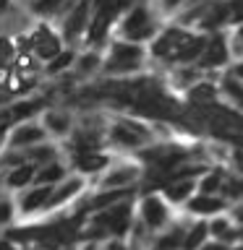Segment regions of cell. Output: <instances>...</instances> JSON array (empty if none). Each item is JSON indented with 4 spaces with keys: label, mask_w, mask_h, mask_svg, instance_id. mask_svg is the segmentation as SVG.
Returning a JSON list of instances; mask_svg holds the SVG:
<instances>
[{
    "label": "cell",
    "mask_w": 243,
    "mask_h": 250,
    "mask_svg": "<svg viewBox=\"0 0 243 250\" xmlns=\"http://www.w3.org/2000/svg\"><path fill=\"white\" fill-rule=\"evenodd\" d=\"M123 31H125V37H131V42H141V39L152 37L154 23H152V16H149V11L144 5H136L128 11V16L123 21Z\"/></svg>",
    "instance_id": "cell-1"
},
{
    "label": "cell",
    "mask_w": 243,
    "mask_h": 250,
    "mask_svg": "<svg viewBox=\"0 0 243 250\" xmlns=\"http://www.w3.org/2000/svg\"><path fill=\"white\" fill-rule=\"evenodd\" d=\"M141 62V47L131 42H115L113 44V58L107 62L110 73H121V70H133Z\"/></svg>",
    "instance_id": "cell-2"
},
{
    "label": "cell",
    "mask_w": 243,
    "mask_h": 250,
    "mask_svg": "<svg viewBox=\"0 0 243 250\" xmlns=\"http://www.w3.org/2000/svg\"><path fill=\"white\" fill-rule=\"evenodd\" d=\"M89 3L92 0H76V3L71 5L68 19H66V23H63L66 37H76L78 31L86 26V21H89Z\"/></svg>",
    "instance_id": "cell-3"
},
{
    "label": "cell",
    "mask_w": 243,
    "mask_h": 250,
    "mask_svg": "<svg viewBox=\"0 0 243 250\" xmlns=\"http://www.w3.org/2000/svg\"><path fill=\"white\" fill-rule=\"evenodd\" d=\"M227 60V44L222 37H215L204 44V55H201V65L204 68H215V65H222Z\"/></svg>",
    "instance_id": "cell-4"
},
{
    "label": "cell",
    "mask_w": 243,
    "mask_h": 250,
    "mask_svg": "<svg viewBox=\"0 0 243 250\" xmlns=\"http://www.w3.org/2000/svg\"><path fill=\"white\" fill-rule=\"evenodd\" d=\"M97 222L113 227V232L121 234V232H125V227H128V206H125V203H121V206H113L107 214H102Z\"/></svg>",
    "instance_id": "cell-5"
},
{
    "label": "cell",
    "mask_w": 243,
    "mask_h": 250,
    "mask_svg": "<svg viewBox=\"0 0 243 250\" xmlns=\"http://www.w3.org/2000/svg\"><path fill=\"white\" fill-rule=\"evenodd\" d=\"M34 47H37V55H39L42 60H50V58H55V55L60 52V42H58V37L50 34V31H45V29L34 37Z\"/></svg>",
    "instance_id": "cell-6"
},
{
    "label": "cell",
    "mask_w": 243,
    "mask_h": 250,
    "mask_svg": "<svg viewBox=\"0 0 243 250\" xmlns=\"http://www.w3.org/2000/svg\"><path fill=\"white\" fill-rule=\"evenodd\" d=\"M144 219H146V224L152 227V229L162 227V224H165V219H168V211H165L162 201L146 198V201H144Z\"/></svg>",
    "instance_id": "cell-7"
},
{
    "label": "cell",
    "mask_w": 243,
    "mask_h": 250,
    "mask_svg": "<svg viewBox=\"0 0 243 250\" xmlns=\"http://www.w3.org/2000/svg\"><path fill=\"white\" fill-rule=\"evenodd\" d=\"M42 138H45V130L42 128H31V125H26V128L16 130L13 146H31V144H39Z\"/></svg>",
    "instance_id": "cell-8"
},
{
    "label": "cell",
    "mask_w": 243,
    "mask_h": 250,
    "mask_svg": "<svg viewBox=\"0 0 243 250\" xmlns=\"http://www.w3.org/2000/svg\"><path fill=\"white\" fill-rule=\"evenodd\" d=\"M191 190H194V180H191V177H183V180L175 177L168 188H165V193H168L170 201H183Z\"/></svg>",
    "instance_id": "cell-9"
},
{
    "label": "cell",
    "mask_w": 243,
    "mask_h": 250,
    "mask_svg": "<svg viewBox=\"0 0 243 250\" xmlns=\"http://www.w3.org/2000/svg\"><path fill=\"white\" fill-rule=\"evenodd\" d=\"M50 195H52V188H50V183H47V188H37V190H31L29 195H24L21 206H24V211H34L37 206H42Z\"/></svg>",
    "instance_id": "cell-10"
},
{
    "label": "cell",
    "mask_w": 243,
    "mask_h": 250,
    "mask_svg": "<svg viewBox=\"0 0 243 250\" xmlns=\"http://www.w3.org/2000/svg\"><path fill=\"white\" fill-rule=\"evenodd\" d=\"M133 177H136V169L123 167V169H118V172H113V175L105 177V188H123V185H128Z\"/></svg>",
    "instance_id": "cell-11"
},
{
    "label": "cell",
    "mask_w": 243,
    "mask_h": 250,
    "mask_svg": "<svg viewBox=\"0 0 243 250\" xmlns=\"http://www.w3.org/2000/svg\"><path fill=\"white\" fill-rule=\"evenodd\" d=\"M76 164H78V169H81V172H97V169H102L107 164V159H105V156H99V154H81L76 159Z\"/></svg>",
    "instance_id": "cell-12"
},
{
    "label": "cell",
    "mask_w": 243,
    "mask_h": 250,
    "mask_svg": "<svg viewBox=\"0 0 243 250\" xmlns=\"http://www.w3.org/2000/svg\"><path fill=\"white\" fill-rule=\"evenodd\" d=\"M222 208V201L209 198V195H201V198L191 201V211H199V214H209V211H219Z\"/></svg>",
    "instance_id": "cell-13"
},
{
    "label": "cell",
    "mask_w": 243,
    "mask_h": 250,
    "mask_svg": "<svg viewBox=\"0 0 243 250\" xmlns=\"http://www.w3.org/2000/svg\"><path fill=\"white\" fill-rule=\"evenodd\" d=\"M207 229L209 227L207 224H196L191 232H188V237H186V242H183V250H196L204 242V237H207Z\"/></svg>",
    "instance_id": "cell-14"
},
{
    "label": "cell",
    "mask_w": 243,
    "mask_h": 250,
    "mask_svg": "<svg viewBox=\"0 0 243 250\" xmlns=\"http://www.w3.org/2000/svg\"><path fill=\"white\" fill-rule=\"evenodd\" d=\"M125 195H128V188H118V190H110V188H107V193H102V195H97V198H94V206H97V208L113 206L115 201L125 198Z\"/></svg>",
    "instance_id": "cell-15"
},
{
    "label": "cell",
    "mask_w": 243,
    "mask_h": 250,
    "mask_svg": "<svg viewBox=\"0 0 243 250\" xmlns=\"http://www.w3.org/2000/svg\"><path fill=\"white\" fill-rule=\"evenodd\" d=\"M71 5V0H34L31 3V8H34L37 13H55V11H60V8H66Z\"/></svg>",
    "instance_id": "cell-16"
},
{
    "label": "cell",
    "mask_w": 243,
    "mask_h": 250,
    "mask_svg": "<svg viewBox=\"0 0 243 250\" xmlns=\"http://www.w3.org/2000/svg\"><path fill=\"white\" fill-rule=\"evenodd\" d=\"M113 136H115V141H121V144H125V146H136L139 141H141L139 133H133L131 128H125V125H118Z\"/></svg>",
    "instance_id": "cell-17"
},
{
    "label": "cell",
    "mask_w": 243,
    "mask_h": 250,
    "mask_svg": "<svg viewBox=\"0 0 243 250\" xmlns=\"http://www.w3.org/2000/svg\"><path fill=\"white\" fill-rule=\"evenodd\" d=\"M63 177V167L60 164H50V167H45L42 172H39V180L42 183H55V180Z\"/></svg>",
    "instance_id": "cell-18"
},
{
    "label": "cell",
    "mask_w": 243,
    "mask_h": 250,
    "mask_svg": "<svg viewBox=\"0 0 243 250\" xmlns=\"http://www.w3.org/2000/svg\"><path fill=\"white\" fill-rule=\"evenodd\" d=\"M31 175H34V169H31V167H19L11 177H8V183H11V185H24V183H29V180H31Z\"/></svg>",
    "instance_id": "cell-19"
},
{
    "label": "cell",
    "mask_w": 243,
    "mask_h": 250,
    "mask_svg": "<svg viewBox=\"0 0 243 250\" xmlns=\"http://www.w3.org/2000/svg\"><path fill=\"white\" fill-rule=\"evenodd\" d=\"M47 125H50L52 130L63 133V130L68 128V117H63V115H55V112H50V115H47Z\"/></svg>",
    "instance_id": "cell-20"
},
{
    "label": "cell",
    "mask_w": 243,
    "mask_h": 250,
    "mask_svg": "<svg viewBox=\"0 0 243 250\" xmlns=\"http://www.w3.org/2000/svg\"><path fill=\"white\" fill-rule=\"evenodd\" d=\"M78 188H81V183H78V180H71V183H68L66 188H63L60 193H55V195H50V198H52L55 203H58V201H63V198H68V195H73V193L78 190Z\"/></svg>",
    "instance_id": "cell-21"
},
{
    "label": "cell",
    "mask_w": 243,
    "mask_h": 250,
    "mask_svg": "<svg viewBox=\"0 0 243 250\" xmlns=\"http://www.w3.org/2000/svg\"><path fill=\"white\" fill-rule=\"evenodd\" d=\"M71 62H73V55H71V52H63V55L58 52V55H55V62L50 65V70H52V73H55V70H63V68H68Z\"/></svg>",
    "instance_id": "cell-22"
},
{
    "label": "cell",
    "mask_w": 243,
    "mask_h": 250,
    "mask_svg": "<svg viewBox=\"0 0 243 250\" xmlns=\"http://www.w3.org/2000/svg\"><path fill=\"white\" fill-rule=\"evenodd\" d=\"M225 89H227V94H230V97L238 102V107L243 109V89L235 81H225Z\"/></svg>",
    "instance_id": "cell-23"
},
{
    "label": "cell",
    "mask_w": 243,
    "mask_h": 250,
    "mask_svg": "<svg viewBox=\"0 0 243 250\" xmlns=\"http://www.w3.org/2000/svg\"><path fill=\"white\" fill-rule=\"evenodd\" d=\"M180 234H183L180 229H175L172 234H168V237H165V240L160 242V248H157V250H172V248H175L178 242H180Z\"/></svg>",
    "instance_id": "cell-24"
},
{
    "label": "cell",
    "mask_w": 243,
    "mask_h": 250,
    "mask_svg": "<svg viewBox=\"0 0 243 250\" xmlns=\"http://www.w3.org/2000/svg\"><path fill=\"white\" fill-rule=\"evenodd\" d=\"M11 55H13V44L8 42V39H0V68L11 60Z\"/></svg>",
    "instance_id": "cell-25"
},
{
    "label": "cell",
    "mask_w": 243,
    "mask_h": 250,
    "mask_svg": "<svg viewBox=\"0 0 243 250\" xmlns=\"http://www.w3.org/2000/svg\"><path fill=\"white\" fill-rule=\"evenodd\" d=\"M191 97L194 99H212V97H215V89L207 86V83H201V86H196V89L191 91Z\"/></svg>",
    "instance_id": "cell-26"
},
{
    "label": "cell",
    "mask_w": 243,
    "mask_h": 250,
    "mask_svg": "<svg viewBox=\"0 0 243 250\" xmlns=\"http://www.w3.org/2000/svg\"><path fill=\"white\" fill-rule=\"evenodd\" d=\"M39 107V102H24V104H19V107H16L13 109V115L16 117H24V115H31V112H34V109Z\"/></svg>",
    "instance_id": "cell-27"
},
{
    "label": "cell",
    "mask_w": 243,
    "mask_h": 250,
    "mask_svg": "<svg viewBox=\"0 0 243 250\" xmlns=\"http://www.w3.org/2000/svg\"><path fill=\"white\" fill-rule=\"evenodd\" d=\"M94 65H97V58H94V55H84L81 58V70H94Z\"/></svg>",
    "instance_id": "cell-28"
},
{
    "label": "cell",
    "mask_w": 243,
    "mask_h": 250,
    "mask_svg": "<svg viewBox=\"0 0 243 250\" xmlns=\"http://www.w3.org/2000/svg\"><path fill=\"white\" fill-rule=\"evenodd\" d=\"M217 185H219V177H217V175H215V177H207V183H204V190L212 193V190H217Z\"/></svg>",
    "instance_id": "cell-29"
},
{
    "label": "cell",
    "mask_w": 243,
    "mask_h": 250,
    "mask_svg": "<svg viewBox=\"0 0 243 250\" xmlns=\"http://www.w3.org/2000/svg\"><path fill=\"white\" fill-rule=\"evenodd\" d=\"M11 219V203H0V222Z\"/></svg>",
    "instance_id": "cell-30"
},
{
    "label": "cell",
    "mask_w": 243,
    "mask_h": 250,
    "mask_svg": "<svg viewBox=\"0 0 243 250\" xmlns=\"http://www.w3.org/2000/svg\"><path fill=\"white\" fill-rule=\"evenodd\" d=\"M212 232H215V234H225L227 232V222H215V224H212Z\"/></svg>",
    "instance_id": "cell-31"
},
{
    "label": "cell",
    "mask_w": 243,
    "mask_h": 250,
    "mask_svg": "<svg viewBox=\"0 0 243 250\" xmlns=\"http://www.w3.org/2000/svg\"><path fill=\"white\" fill-rule=\"evenodd\" d=\"M31 156H34V159H50L52 151H50V148H39V151H34Z\"/></svg>",
    "instance_id": "cell-32"
},
{
    "label": "cell",
    "mask_w": 243,
    "mask_h": 250,
    "mask_svg": "<svg viewBox=\"0 0 243 250\" xmlns=\"http://www.w3.org/2000/svg\"><path fill=\"white\" fill-rule=\"evenodd\" d=\"M235 76H238V78H243V62H241L238 68H235Z\"/></svg>",
    "instance_id": "cell-33"
},
{
    "label": "cell",
    "mask_w": 243,
    "mask_h": 250,
    "mask_svg": "<svg viewBox=\"0 0 243 250\" xmlns=\"http://www.w3.org/2000/svg\"><path fill=\"white\" fill-rule=\"evenodd\" d=\"M204 250H225V248H222V245H207Z\"/></svg>",
    "instance_id": "cell-34"
},
{
    "label": "cell",
    "mask_w": 243,
    "mask_h": 250,
    "mask_svg": "<svg viewBox=\"0 0 243 250\" xmlns=\"http://www.w3.org/2000/svg\"><path fill=\"white\" fill-rule=\"evenodd\" d=\"M235 34H238V39L243 42V26H238V31H235Z\"/></svg>",
    "instance_id": "cell-35"
},
{
    "label": "cell",
    "mask_w": 243,
    "mask_h": 250,
    "mask_svg": "<svg viewBox=\"0 0 243 250\" xmlns=\"http://www.w3.org/2000/svg\"><path fill=\"white\" fill-rule=\"evenodd\" d=\"M8 8V0H0V11H5Z\"/></svg>",
    "instance_id": "cell-36"
},
{
    "label": "cell",
    "mask_w": 243,
    "mask_h": 250,
    "mask_svg": "<svg viewBox=\"0 0 243 250\" xmlns=\"http://www.w3.org/2000/svg\"><path fill=\"white\" fill-rule=\"evenodd\" d=\"M0 250H11V245H8V242H0Z\"/></svg>",
    "instance_id": "cell-37"
},
{
    "label": "cell",
    "mask_w": 243,
    "mask_h": 250,
    "mask_svg": "<svg viewBox=\"0 0 243 250\" xmlns=\"http://www.w3.org/2000/svg\"><path fill=\"white\" fill-rule=\"evenodd\" d=\"M113 250H123V248H113Z\"/></svg>",
    "instance_id": "cell-38"
},
{
    "label": "cell",
    "mask_w": 243,
    "mask_h": 250,
    "mask_svg": "<svg viewBox=\"0 0 243 250\" xmlns=\"http://www.w3.org/2000/svg\"><path fill=\"white\" fill-rule=\"evenodd\" d=\"M238 141H241V144H243V138H238Z\"/></svg>",
    "instance_id": "cell-39"
}]
</instances>
